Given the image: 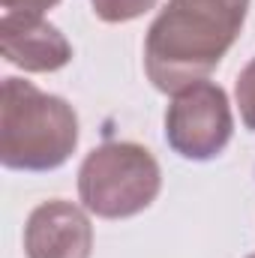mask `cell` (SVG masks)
I'll return each instance as SVG.
<instances>
[{
  "label": "cell",
  "mask_w": 255,
  "mask_h": 258,
  "mask_svg": "<svg viewBox=\"0 0 255 258\" xmlns=\"http://www.w3.org/2000/svg\"><path fill=\"white\" fill-rule=\"evenodd\" d=\"M249 0H168L144 39V72L162 93L204 81L237 42Z\"/></svg>",
  "instance_id": "1"
},
{
  "label": "cell",
  "mask_w": 255,
  "mask_h": 258,
  "mask_svg": "<svg viewBox=\"0 0 255 258\" xmlns=\"http://www.w3.org/2000/svg\"><path fill=\"white\" fill-rule=\"evenodd\" d=\"M78 147L75 108L24 78H3L0 162L15 171H54Z\"/></svg>",
  "instance_id": "2"
},
{
  "label": "cell",
  "mask_w": 255,
  "mask_h": 258,
  "mask_svg": "<svg viewBox=\"0 0 255 258\" xmlns=\"http://www.w3.org/2000/svg\"><path fill=\"white\" fill-rule=\"evenodd\" d=\"M162 186L153 153L135 141H105L78 168V198L102 219H126L147 210Z\"/></svg>",
  "instance_id": "3"
},
{
  "label": "cell",
  "mask_w": 255,
  "mask_h": 258,
  "mask_svg": "<svg viewBox=\"0 0 255 258\" xmlns=\"http://www.w3.org/2000/svg\"><path fill=\"white\" fill-rule=\"evenodd\" d=\"M234 132L228 96L213 81H195L171 93L165 111V141L174 153L192 162H207L219 156Z\"/></svg>",
  "instance_id": "4"
},
{
  "label": "cell",
  "mask_w": 255,
  "mask_h": 258,
  "mask_svg": "<svg viewBox=\"0 0 255 258\" xmlns=\"http://www.w3.org/2000/svg\"><path fill=\"white\" fill-rule=\"evenodd\" d=\"M93 225L87 213L63 198L42 201L33 207L24 225L27 258H90Z\"/></svg>",
  "instance_id": "5"
},
{
  "label": "cell",
  "mask_w": 255,
  "mask_h": 258,
  "mask_svg": "<svg viewBox=\"0 0 255 258\" xmlns=\"http://www.w3.org/2000/svg\"><path fill=\"white\" fill-rule=\"evenodd\" d=\"M3 57L24 72H57L72 60V45L42 15L0 12Z\"/></svg>",
  "instance_id": "6"
},
{
  "label": "cell",
  "mask_w": 255,
  "mask_h": 258,
  "mask_svg": "<svg viewBox=\"0 0 255 258\" xmlns=\"http://www.w3.org/2000/svg\"><path fill=\"white\" fill-rule=\"evenodd\" d=\"M90 3H93V12L108 24H123L132 18H141L144 12L156 6V0H90Z\"/></svg>",
  "instance_id": "7"
},
{
  "label": "cell",
  "mask_w": 255,
  "mask_h": 258,
  "mask_svg": "<svg viewBox=\"0 0 255 258\" xmlns=\"http://www.w3.org/2000/svg\"><path fill=\"white\" fill-rule=\"evenodd\" d=\"M234 96H237V105H240V117H243V123L255 132V57L240 69L237 84H234Z\"/></svg>",
  "instance_id": "8"
},
{
  "label": "cell",
  "mask_w": 255,
  "mask_h": 258,
  "mask_svg": "<svg viewBox=\"0 0 255 258\" xmlns=\"http://www.w3.org/2000/svg\"><path fill=\"white\" fill-rule=\"evenodd\" d=\"M60 0H0L3 12H27V15H42L45 9L57 6Z\"/></svg>",
  "instance_id": "9"
},
{
  "label": "cell",
  "mask_w": 255,
  "mask_h": 258,
  "mask_svg": "<svg viewBox=\"0 0 255 258\" xmlns=\"http://www.w3.org/2000/svg\"><path fill=\"white\" fill-rule=\"evenodd\" d=\"M246 258H255V255H246Z\"/></svg>",
  "instance_id": "10"
}]
</instances>
